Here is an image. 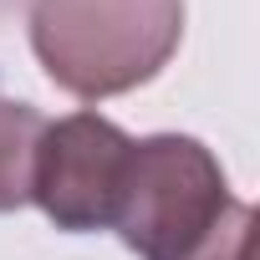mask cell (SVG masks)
Instances as JSON below:
<instances>
[{"instance_id": "obj_3", "label": "cell", "mask_w": 260, "mask_h": 260, "mask_svg": "<svg viewBox=\"0 0 260 260\" xmlns=\"http://www.w3.org/2000/svg\"><path fill=\"white\" fill-rule=\"evenodd\" d=\"M127 143L133 138L102 112H72L46 122L36 148V174H31V204H41V214L67 235L107 230Z\"/></svg>"}, {"instance_id": "obj_4", "label": "cell", "mask_w": 260, "mask_h": 260, "mask_svg": "<svg viewBox=\"0 0 260 260\" xmlns=\"http://www.w3.org/2000/svg\"><path fill=\"white\" fill-rule=\"evenodd\" d=\"M46 133L41 107L0 92V214H16L31 204V174H36V148Z\"/></svg>"}, {"instance_id": "obj_2", "label": "cell", "mask_w": 260, "mask_h": 260, "mask_svg": "<svg viewBox=\"0 0 260 260\" xmlns=\"http://www.w3.org/2000/svg\"><path fill=\"white\" fill-rule=\"evenodd\" d=\"M235 204L219 158L189 133H153L127 143L112 235L143 260H179Z\"/></svg>"}, {"instance_id": "obj_5", "label": "cell", "mask_w": 260, "mask_h": 260, "mask_svg": "<svg viewBox=\"0 0 260 260\" xmlns=\"http://www.w3.org/2000/svg\"><path fill=\"white\" fill-rule=\"evenodd\" d=\"M250 240H255V209H250L245 199H235V204L224 209V219H219L194 250H184L179 260H250Z\"/></svg>"}, {"instance_id": "obj_1", "label": "cell", "mask_w": 260, "mask_h": 260, "mask_svg": "<svg viewBox=\"0 0 260 260\" xmlns=\"http://www.w3.org/2000/svg\"><path fill=\"white\" fill-rule=\"evenodd\" d=\"M179 41L184 0H31V51L82 102L153 82Z\"/></svg>"}]
</instances>
